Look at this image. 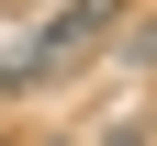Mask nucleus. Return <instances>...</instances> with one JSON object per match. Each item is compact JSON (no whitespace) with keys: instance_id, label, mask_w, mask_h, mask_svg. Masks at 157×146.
<instances>
[{"instance_id":"1","label":"nucleus","mask_w":157,"mask_h":146,"mask_svg":"<svg viewBox=\"0 0 157 146\" xmlns=\"http://www.w3.org/2000/svg\"><path fill=\"white\" fill-rule=\"evenodd\" d=\"M112 23H124V0H56V11H45V34H34V45H11V56H0V101H23L34 79H56V68H67V56H90V45H101Z\"/></svg>"},{"instance_id":"2","label":"nucleus","mask_w":157,"mask_h":146,"mask_svg":"<svg viewBox=\"0 0 157 146\" xmlns=\"http://www.w3.org/2000/svg\"><path fill=\"white\" fill-rule=\"evenodd\" d=\"M124 56H135V68H157V11H146L135 34H124Z\"/></svg>"},{"instance_id":"3","label":"nucleus","mask_w":157,"mask_h":146,"mask_svg":"<svg viewBox=\"0 0 157 146\" xmlns=\"http://www.w3.org/2000/svg\"><path fill=\"white\" fill-rule=\"evenodd\" d=\"M0 11H34V0H0Z\"/></svg>"},{"instance_id":"4","label":"nucleus","mask_w":157,"mask_h":146,"mask_svg":"<svg viewBox=\"0 0 157 146\" xmlns=\"http://www.w3.org/2000/svg\"><path fill=\"white\" fill-rule=\"evenodd\" d=\"M45 146H78V135H45Z\"/></svg>"},{"instance_id":"5","label":"nucleus","mask_w":157,"mask_h":146,"mask_svg":"<svg viewBox=\"0 0 157 146\" xmlns=\"http://www.w3.org/2000/svg\"><path fill=\"white\" fill-rule=\"evenodd\" d=\"M0 146H11V135H0Z\"/></svg>"}]
</instances>
